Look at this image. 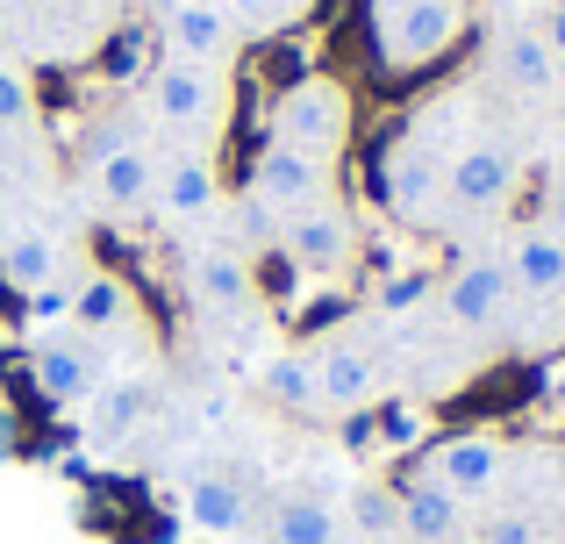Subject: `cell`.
<instances>
[{"mask_svg":"<svg viewBox=\"0 0 565 544\" xmlns=\"http://www.w3.org/2000/svg\"><path fill=\"white\" fill-rule=\"evenodd\" d=\"M151 201H158V215L166 223H207V215L222 209V180H215V158L207 151H158V166H151Z\"/></svg>","mask_w":565,"mask_h":544,"instance_id":"cell-11","label":"cell"},{"mask_svg":"<svg viewBox=\"0 0 565 544\" xmlns=\"http://www.w3.org/2000/svg\"><path fill=\"white\" fill-rule=\"evenodd\" d=\"M537 36H544V51L565 65V0H544L537 8Z\"/></svg>","mask_w":565,"mask_h":544,"instance_id":"cell-31","label":"cell"},{"mask_svg":"<svg viewBox=\"0 0 565 544\" xmlns=\"http://www.w3.org/2000/svg\"><path fill=\"white\" fill-rule=\"evenodd\" d=\"M523 186V151L501 129H472L444 158V209L451 215H501Z\"/></svg>","mask_w":565,"mask_h":544,"instance_id":"cell-4","label":"cell"},{"mask_svg":"<svg viewBox=\"0 0 565 544\" xmlns=\"http://www.w3.org/2000/svg\"><path fill=\"white\" fill-rule=\"evenodd\" d=\"M143 423V387H94V437H129Z\"/></svg>","mask_w":565,"mask_h":544,"instance_id":"cell-25","label":"cell"},{"mask_svg":"<svg viewBox=\"0 0 565 544\" xmlns=\"http://www.w3.org/2000/svg\"><path fill=\"white\" fill-rule=\"evenodd\" d=\"M351 122H359V108H351V86L330 79V72H308V79L279 86L273 108H265L273 143H294V151L322 158V166H337V158H344Z\"/></svg>","mask_w":565,"mask_h":544,"instance_id":"cell-2","label":"cell"},{"mask_svg":"<svg viewBox=\"0 0 565 544\" xmlns=\"http://www.w3.org/2000/svg\"><path fill=\"white\" fill-rule=\"evenodd\" d=\"M429 301V273H394V279H386V287H380V316H408V308H423Z\"/></svg>","mask_w":565,"mask_h":544,"instance_id":"cell-28","label":"cell"},{"mask_svg":"<svg viewBox=\"0 0 565 544\" xmlns=\"http://www.w3.org/2000/svg\"><path fill=\"white\" fill-rule=\"evenodd\" d=\"M380 437L386 445H415V437H423V416H415V408H380Z\"/></svg>","mask_w":565,"mask_h":544,"instance_id":"cell-30","label":"cell"},{"mask_svg":"<svg viewBox=\"0 0 565 544\" xmlns=\"http://www.w3.org/2000/svg\"><path fill=\"white\" fill-rule=\"evenodd\" d=\"M394 502H401V537L408 544H466V531H472L466 502L451 488H437L429 473H408L394 488Z\"/></svg>","mask_w":565,"mask_h":544,"instance_id":"cell-14","label":"cell"},{"mask_svg":"<svg viewBox=\"0 0 565 544\" xmlns=\"http://www.w3.org/2000/svg\"><path fill=\"white\" fill-rule=\"evenodd\" d=\"M180 509L201 537H236L250 523V494H244V480H230V473H193L180 488Z\"/></svg>","mask_w":565,"mask_h":544,"instance_id":"cell-18","label":"cell"},{"mask_svg":"<svg viewBox=\"0 0 565 544\" xmlns=\"http://www.w3.org/2000/svg\"><path fill=\"white\" fill-rule=\"evenodd\" d=\"M273 8H279V29H287L294 14H308V0H273Z\"/></svg>","mask_w":565,"mask_h":544,"instance_id":"cell-34","label":"cell"},{"mask_svg":"<svg viewBox=\"0 0 565 544\" xmlns=\"http://www.w3.org/2000/svg\"><path fill=\"white\" fill-rule=\"evenodd\" d=\"M143 115L158 137H172L180 151H207L230 129V65H193V57H158L143 72Z\"/></svg>","mask_w":565,"mask_h":544,"instance_id":"cell-1","label":"cell"},{"mask_svg":"<svg viewBox=\"0 0 565 544\" xmlns=\"http://www.w3.org/2000/svg\"><path fill=\"white\" fill-rule=\"evenodd\" d=\"M258 394L287 416H322V394H316V359L308 351H273L258 365Z\"/></svg>","mask_w":565,"mask_h":544,"instance_id":"cell-21","label":"cell"},{"mask_svg":"<svg viewBox=\"0 0 565 544\" xmlns=\"http://www.w3.org/2000/svg\"><path fill=\"white\" fill-rule=\"evenodd\" d=\"M351 544H408V537H351Z\"/></svg>","mask_w":565,"mask_h":544,"instance_id":"cell-36","label":"cell"},{"mask_svg":"<svg viewBox=\"0 0 565 544\" xmlns=\"http://www.w3.org/2000/svg\"><path fill=\"white\" fill-rule=\"evenodd\" d=\"M108 72H115V79H137V72H151V65H143V43H115V51H108Z\"/></svg>","mask_w":565,"mask_h":544,"instance_id":"cell-32","label":"cell"},{"mask_svg":"<svg viewBox=\"0 0 565 544\" xmlns=\"http://www.w3.org/2000/svg\"><path fill=\"white\" fill-rule=\"evenodd\" d=\"M337 516H344L351 537H401V502L386 488H359L351 509H337Z\"/></svg>","mask_w":565,"mask_h":544,"instance_id":"cell-23","label":"cell"},{"mask_svg":"<svg viewBox=\"0 0 565 544\" xmlns=\"http://www.w3.org/2000/svg\"><path fill=\"white\" fill-rule=\"evenodd\" d=\"M501 8H530V14H537V8H544V0H501Z\"/></svg>","mask_w":565,"mask_h":544,"instance_id":"cell-35","label":"cell"},{"mask_svg":"<svg viewBox=\"0 0 565 544\" xmlns=\"http://www.w3.org/2000/svg\"><path fill=\"white\" fill-rule=\"evenodd\" d=\"M186 294L201 316H244L250 308V266L236 252H222V244H201V252H186Z\"/></svg>","mask_w":565,"mask_h":544,"instance_id":"cell-17","label":"cell"},{"mask_svg":"<svg viewBox=\"0 0 565 544\" xmlns=\"http://www.w3.org/2000/svg\"><path fill=\"white\" fill-rule=\"evenodd\" d=\"M222 8L236 14V29H244V36H265V29H279V8H273V0H222Z\"/></svg>","mask_w":565,"mask_h":544,"instance_id":"cell-29","label":"cell"},{"mask_svg":"<svg viewBox=\"0 0 565 544\" xmlns=\"http://www.w3.org/2000/svg\"><path fill=\"white\" fill-rule=\"evenodd\" d=\"M544 230L565 237V180H552V194H544Z\"/></svg>","mask_w":565,"mask_h":544,"instance_id":"cell-33","label":"cell"},{"mask_svg":"<svg viewBox=\"0 0 565 544\" xmlns=\"http://www.w3.org/2000/svg\"><path fill=\"white\" fill-rule=\"evenodd\" d=\"M137 316V294H129L122 273H79L72 279V330L79 337H108Z\"/></svg>","mask_w":565,"mask_h":544,"instance_id":"cell-19","label":"cell"},{"mask_svg":"<svg viewBox=\"0 0 565 544\" xmlns=\"http://www.w3.org/2000/svg\"><path fill=\"white\" fill-rule=\"evenodd\" d=\"M279 252H287V266L301 279H351V266H359V223H351L344 201H316V209L279 223Z\"/></svg>","mask_w":565,"mask_h":544,"instance_id":"cell-6","label":"cell"},{"mask_svg":"<svg viewBox=\"0 0 565 544\" xmlns=\"http://www.w3.org/2000/svg\"><path fill=\"white\" fill-rule=\"evenodd\" d=\"M466 36V0H373L380 72H423Z\"/></svg>","mask_w":565,"mask_h":544,"instance_id":"cell-3","label":"cell"},{"mask_svg":"<svg viewBox=\"0 0 565 544\" xmlns=\"http://www.w3.org/2000/svg\"><path fill=\"white\" fill-rule=\"evenodd\" d=\"M151 14H158L166 51L193 57V65H230L236 43H244V29H236V14L222 0H151Z\"/></svg>","mask_w":565,"mask_h":544,"instance_id":"cell-9","label":"cell"},{"mask_svg":"<svg viewBox=\"0 0 565 544\" xmlns=\"http://www.w3.org/2000/svg\"><path fill=\"white\" fill-rule=\"evenodd\" d=\"M29 330H36V337H57V330H72V279H57V287L29 294Z\"/></svg>","mask_w":565,"mask_h":544,"instance_id":"cell-26","label":"cell"},{"mask_svg":"<svg viewBox=\"0 0 565 544\" xmlns=\"http://www.w3.org/2000/svg\"><path fill=\"white\" fill-rule=\"evenodd\" d=\"M151 166H158V151L137 137V129H100L94 143H86V166H79V180H86V201L94 209H108V215H129V209H143L151 201Z\"/></svg>","mask_w":565,"mask_h":544,"instance_id":"cell-5","label":"cell"},{"mask_svg":"<svg viewBox=\"0 0 565 544\" xmlns=\"http://www.w3.org/2000/svg\"><path fill=\"white\" fill-rule=\"evenodd\" d=\"M466 537H472V544H544V537H537V523H530V516H515V509H501V516L472 523Z\"/></svg>","mask_w":565,"mask_h":544,"instance_id":"cell-27","label":"cell"},{"mask_svg":"<svg viewBox=\"0 0 565 544\" xmlns=\"http://www.w3.org/2000/svg\"><path fill=\"white\" fill-rule=\"evenodd\" d=\"M423 473L437 480V488H451L458 502H487V494L509 480V451L480 430H458V437H437V445L423 451Z\"/></svg>","mask_w":565,"mask_h":544,"instance_id":"cell-10","label":"cell"},{"mask_svg":"<svg viewBox=\"0 0 565 544\" xmlns=\"http://www.w3.org/2000/svg\"><path fill=\"white\" fill-rule=\"evenodd\" d=\"M316 394H322V416H359V408H380L386 402V373H380V351L365 337L337 330L322 337L316 351Z\"/></svg>","mask_w":565,"mask_h":544,"instance_id":"cell-7","label":"cell"},{"mask_svg":"<svg viewBox=\"0 0 565 544\" xmlns=\"http://www.w3.org/2000/svg\"><path fill=\"white\" fill-rule=\"evenodd\" d=\"M29 122H36V86H29L22 65H8V57H0V143H14Z\"/></svg>","mask_w":565,"mask_h":544,"instance_id":"cell-24","label":"cell"},{"mask_svg":"<svg viewBox=\"0 0 565 544\" xmlns=\"http://www.w3.org/2000/svg\"><path fill=\"white\" fill-rule=\"evenodd\" d=\"M487 72H494L509 94H523V100H544V94H558V57L544 51V36L537 29H501L494 36V51H487Z\"/></svg>","mask_w":565,"mask_h":544,"instance_id":"cell-15","label":"cell"},{"mask_svg":"<svg viewBox=\"0 0 565 544\" xmlns=\"http://www.w3.org/2000/svg\"><path fill=\"white\" fill-rule=\"evenodd\" d=\"M444 316L458 322V330H509L515 316V279L501 258H466V266H451L444 279Z\"/></svg>","mask_w":565,"mask_h":544,"instance_id":"cell-12","label":"cell"},{"mask_svg":"<svg viewBox=\"0 0 565 544\" xmlns=\"http://www.w3.org/2000/svg\"><path fill=\"white\" fill-rule=\"evenodd\" d=\"M0 279H8L14 294H43L57 287V237H43V230H22V237H8V252H0Z\"/></svg>","mask_w":565,"mask_h":544,"instance_id":"cell-22","label":"cell"},{"mask_svg":"<svg viewBox=\"0 0 565 544\" xmlns=\"http://www.w3.org/2000/svg\"><path fill=\"white\" fill-rule=\"evenodd\" d=\"M250 201H258L273 223H287V215L330 201V166L308 158V151H294V143H265L258 166H250Z\"/></svg>","mask_w":565,"mask_h":544,"instance_id":"cell-8","label":"cell"},{"mask_svg":"<svg viewBox=\"0 0 565 544\" xmlns=\"http://www.w3.org/2000/svg\"><path fill=\"white\" fill-rule=\"evenodd\" d=\"M0 180H8V158H0Z\"/></svg>","mask_w":565,"mask_h":544,"instance_id":"cell-37","label":"cell"},{"mask_svg":"<svg viewBox=\"0 0 565 544\" xmlns=\"http://www.w3.org/2000/svg\"><path fill=\"white\" fill-rule=\"evenodd\" d=\"M29 373H36V394H43V402H57V408L94 402V387H100V365H94V351H86L79 330L36 337V359H29Z\"/></svg>","mask_w":565,"mask_h":544,"instance_id":"cell-13","label":"cell"},{"mask_svg":"<svg viewBox=\"0 0 565 544\" xmlns=\"http://www.w3.org/2000/svg\"><path fill=\"white\" fill-rule=\"evenodd\" d=\"M501 266L515 279V301H552V294H565V237L544 230V223H530V230L509 237Z\"/></svg>","mask_w":565,"mask_h":544,"instance_id":"cell-16","label":"cell"},{"mask_svg":"<svg viewBox=\"0 0 565 544\" xmlns=\"http://www.w3.org/2000/svg\"><path fill=\"white\" fill-rule=\"evenodd\" d=\"M265 544H351V531L322 494H279L265 516Z\"/></svg>","mask_w":565,"mask_h":544,"instance_id":"cell-20","label":"cell"}]
</instances>
